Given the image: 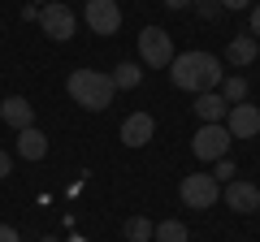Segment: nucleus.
Returning <instances> with one entry per match:
<instances>
[{"label":"nucleus","mask_w":260,"mask_h":242,"mask_svg":"<svg viewBox=\"0 0 260 242\" xmlns=\"http://www.w3.org/2000/svg\"><path fill=\"white\" fill-rule=\"evenodd\" d=\"M169 78H174L178 91H195V95H204V91H217V87H221L225 69H221V61H217L213 52H182V56H174Z\"/></svg>","instance_id":"f257e3e1"},{"label":"nucleus","mask_w":260,"mask_h":242,"mask_svg":"<svg viewBox=\"0 0 260 242\" xmlns=\"http://www.w3.org/2000/svg\"><path fill=\"white\" fill-rule=\"evenodd\" d=\"M65 91H70V100L78 104V108L87 112H104L113 104V74H100V69H74L70 74V83H65Z\"/></svg>","instance_id":"f03ea898"},{"label":"nucleus","mask_w":260,"mask_h":242,"mask_svg":"<svg viewBox=\"0 0 260 242\" xmlns=\"http://www.w3.org/2000/svg\"><path fill=\"white\" fill-rule=\"evenodd\" d=\"M178 195H182L186 208L204 212V208H213L217 199H221V182H217L213 173H186V177H182V186H178Z\"/></svg>","instance_id":"7ed1b4c3"},{"label":"nucleus","mask_w":260,"mask_h":242,"mask_svg":"<svg viewBox=\"0 0 260 242\" xmlns=\"http://www.w3.org/2000/svg\"><path fill=\"white\" fill-rule=\"evenodd\" d=\"M139 56H143V65H152V69H169L174 65V39L160 26H143L139 30Z\"/></svg>","instance_id":"20e7f679"},{"label":"nucleus","mask_w":260,"mask_h":242,"mask_svg":"<svg viewBox=\"0 0 260 242\" xmlns=\"http://www.w3.org/2000/svg\"><path fill=\"white\" fill-rule=\"evenodd\" d=\"M230 139H234V134L225 130V126H200V134L191 139V151H195L200 160H225Z\"/></svg>","instance_id":"39448f33"},{"label":"nucleus","mask_w":260,"mask_h":242,"mask_svg":"<svg viewBox=\"0 0 260 242\" xmlns=\"http://www.w3.org/2000/svg\"><path fill=\"white\" fill-rule=\"evenodd\" d=\"M83 18H87V26H91L95 35H117V26H121L117 0H87V5H83Z\"/></svg>","instance_id":"423d86ee"},{"label":"nucleus","mask_w":260,"mask_h":242,"mask_svg":"<svg viewBox=\"0 0 260 242\" xmlns=\"http://www.w3.org/2000/svg\"><path fill=\"white\" fill-rule=\"evenodd\" d=\"M39 26H44V35H48V39L65 44V39L74 35V13L65 9V5H56V0H48L44 9H39Z\"/></svg>","instance_id":"0eeeda50"},{"label":"nucleus","mask_w":260,"mask_h":242,"mask_svg":"<svg viewBox=\"0 0 260 242\" xmlns=\"http://www.w3.org/2000/svg\"><path fill=\"white\" fill-rule=\"evenodd\" d=\"M225 130H230L234 139H256V134H260V108H256V104H230V112H225Z\"/></svg>","instance_id":"6e6552de"},{"label":"nucleus","mask_w":260,"mask_h":242,"mask_svg":"<svg viewBox=\"0 0 260 242\" xmlns=\"http://www.w3.org/2000/svg\"><path fill=\"white\" fill-rule=\"evenodd\" d=\"M0 121L13 126V130H30L35 126V104L26 95H9V100H0Z\"/></svg>","instance_id":"1a4fd4ad"},{"label":"nucleus","mask_w":260,"mask_h":242,"mask_svg":"<svg viewBox=\"0 0 260 242\" xmlns=\"http://www.w3.org/2000/svg\"><path fill=\"white\" fill-rule=\"evenodd\" d=\"M152 134H156V121H152L148 112H130V117L121 121V143H126V147H148Z\"/></svg>","instance_id":"9d476101"},{"label":"nucleus","mask_w":260,"mask_h":242,"mask_svg":"<svg viewBox=\"0 0 260 242\" xmlns=\"http://www.w3.org/2000/svg\"><path fill=\"white\" fill-rule=\"evenodd\" d=\"M221 199H225V208H234V212H256L260 208V186H251V182H225Z\"/></svg>","instance_id":"9b49d317"},{"label":"nucleus","mask_w":260,"mask_h":242,"mask_svg":"<svg viewBox=\"0 0 260 242\" xmlns=\"http://www.w3.org/2000/svg\"><path fill=\"white\" fill-rule=\"evenodd\" d=\"M225 112H230V104H225L221 91H204L195 95V117L204 121V126H225Z\"/></svg>","instance_id":"f8f14e48"},{"label":"nucleus","mask_w":260,"mask_h":242,"mask_svg":"<svg viewBox=\"0 0 260 242\" xmlns=\"http://www.w3.org/2000/svg\"><path fill=\"white\" fill-rule=\"evenodd\" d=\"M18 156L22 160H44L48 156V134H39L35 126L30 130H18Z\"/></svg>","instance_id":"ddd939ff"},{"label":"nucleus","mask_w":260,"mask_h":242,"mask_svg":"<svg viewBox=\"0 0 260 242\" xmlns=\"http://www.w3.org/2000/svg\"><path fill=\"white\" fill-rule=\"evenodd\" d=\"M256 52H260V39H251V35H234L230 48H225L230 65H251V61H256Z\"/></svg>","instance_id":"4468645a"},{"label":"nucleus","mask_w":260,"mask_h":242,"mask_svg":"<svg viewBox=\"0 0 260 242\" xmlns=\"http://www.w3.org/2000/svg\"><path fill=\"white\" fill-rule=\"evenodd\" d=\"M139 83H143V69H139V65L121 61V65L113 69V87H126V91H130V87H139Z\"/></svg>","instance_id":"2eb2a0df"},{"label":"nucleus","mask_w":260,"mask_h":242,"mask_svg":"<svg viewBox=\"0 0 260 242\" xmlns=\"http://www.w3.org/2000/svg\"><path fill=\"white\" fill-rule=\"evenodd\" d=\"M152 233H156V225H152L148 216H130V221H126V238L130 242H148Z\"/></svg>","instance_id":"dca6fc26"},{"label":"nucleus","mask_w":260,"mask_h":242,"mask_svg":"<svg viewBox=\"0 0 260 242\" xmlns=\"http://www.w3.org/2000/svg\"><path fill=\"white\" fill-rule=\"evenodd\" d=\"M221 95H225V104H243L247 100V78H221Z\"/></svg>","instance_id":"f3484780"},{"label":"nucleus","mask_w":260,"mask_h":242,"mask_svg":"<svg viewBox=\"0 0 260 242\" xmlns=\"http://www.w3.org/2000/svg\"><path fill=\"white\" fill-rule=\"evenodd\" d=\"M152 238H156V242H186V225L182 221H160Z\"/></svg>","instance_id":"a211bd4d"},{"label":"nucleus","mask_w":260,"mask_h":242,"mask_svg":"<svg viewBox=\"0 0 260 242\" xmlns=\"http://www.w3.org/2000/svg\"><path fill=\"white\" fill-rule=\"evenodd\" d=\"M213 177H217V182H234V165H230V160H217Z\"/></svg>","instance_id":"6ab92c4d"},{"label":"nucleus","mask_w":260,"mask_h":242,"mask_svg":"<svg viewBox=\"0 0 260 242\" xmlns=\"http://www.w3.org/2000/svg\"><path fill=\"white\" fill-rule=\"evenodd\" d=\"M200 13H204V18H217V13H221V5H217V0H200Z\"/></svg>","instance_id":"aec40b11"},{"label":"nucleus","mask_w":260,"mask_h":242,"mask_svg":"<svg viewBox=\"0 0 260 242\" xmlns=\"http://www.w3.org/2000/svg\"><path fill=\"white\" fill-rule=\"evenodd\" d=\"M0 242H22V233L13 225H0Z\"/></svg>","instance_id":"412c9836"},{"label":"nucleus","mask_w":260,"mask_h":242,"mask_svg":"<svg viewBox=\"0 0 260 242\" xmlns=\"http://www.w3.org/2000/svg\"><path fill=\"white\" fill-rule=\"evenodd\" d=\"M247 35H251V39H260V5L251 9V30H247Z\"/></svg>","instance_id":"4be33fe9"},{"label":"nucleus","mask_w":260,"mask_h":242,"mask_svg":"<svg viewBox=\"0 0 260 242\" xmlns=\"http://www.w3.org/2000/svg\"><path fill=\"white\" fill-rule=\"evenodd\" d=\"M217 5H221V9H247L251 0H217Z\"/></svg>","instance_id":"5701e85b"},{"label":"nucleus","mask_w":260,"mask_h":242,"mask_svg":"<svg viewBox=\"0 0 260 242\" xmlns=\"http://www.w3.org/2000/svg\"><path fill=\"white\" fill-rule=\"evenodd\" d=\"M9 173H13V160L5 156V151H0V177H9Z\"/></svg>","instance_id":"b1692460"},{"label":"nucleus","mask_w":260,"mask_h":242,"mask_svg":"<svg viewBox=\"0 0 260 242\" xmlns=\"http://www.w3.org/2000/svg\"><path fill=\"white\" fill-rule=\"evenodd\" d=\"M191 0H165V9H186Z\"/></svg>","instance_id":"393cba45"},{"label":"nucleus","mask_w":260,"mask_h":242,"mask_svg":"<svg viewBox=\"0 0 260 242\" xmlns=\"http://www.w3.org/2000/svg\"><path fill=\"white\" fill-rule=\"evenodd\" d=\"M44 242H56V238H44Z\"/></svg>","instance_id":"a878e982"},{"label":"nucleus","mask_w":260,"mask_h":242,"mask_svg":"<svg viewBox=\"0 0 260 242\" xmlns=\"http://www.w3.org/2000/svg\"><path fill=\"white\" fill-rule=\"evenodd\" d=\"M44 5H48V0H44Z\"/></svg>","instance_id":"bb28decb"}]
</instances>
